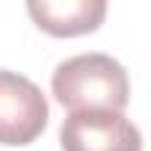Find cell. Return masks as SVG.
Wrapping results in <instances>:
<instances>
[{"label": "cell", "instance_id": "1", "mask_svg": "<svg viewBox=\"0 0 151 151\" xmlns=\"http://www.w3.org/2000/svg\"><path fill=\"white\" fill-rule=\"evenodd\" d=\"M53 98L71 113L110 110L124 113L130 101V80L119 59L107 53H77L56 65L50 77Z\"/></svg>", "mask_w": 151, "mask_h": 151}, {"label": "cell", "instance_id": "2", "mask_svg": "<svg viewBox=\"0 0 151 151\" xmlns=\"http://www.w3.org/2000/svg\"><path fill=\"white\" fill-rule=\"evenodd\" d=\"M47 127L42 89L15 71L0 68V145H30Z\"/></svg>", "mask_w": 151, "mask_h": 151}, {"label": "cell", "instance_id": "3", "mask_svg": "<svg viewBox=\"0 0 151 151\" xmlns=\"http://www.w3.org/2000/svg\"><path fill=\"white\" fill-rule=\"evenodd\" d=\"M62 151H142V136L124 113H68L59 127Z\"/></svg>", "mask_w": 151, "mask_h": 151}, {"label": "cell", "instance_id": "4", "mask_svg": "<svg viewBox=\"0 0 151 151\" xmlns=\"http://www.w3.org/2000/svg\"><path fill=\"white\" fill-rule=\"evenodd\" d=\"M30 18L36 21L39 30L56 36V39H71V36H83V33H95L107 15V3L104 0H33L27 3Z\"/></svg>", "mask_w": 151, "mask_h": 151}]
</instances>
